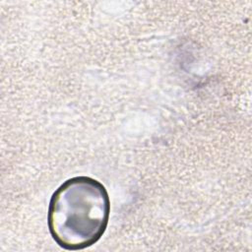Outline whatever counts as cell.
<instances>
[{"mask_svg":"<svg viewBox=\"0 0 252 252\" xmlns=\"http://www.w3.org/2000/svg\"><path fill=\"white\" fill-rule=\"evenodd\" d=\"M110 201L105 187L89 176L66 180L52 194L48 228L52 238L66 250H81L94 244L104 233Z\"/></svg>","mask_w":252,"mask_h":252,"instance_id":"obj_1","label":"cell"}]
</instances>
